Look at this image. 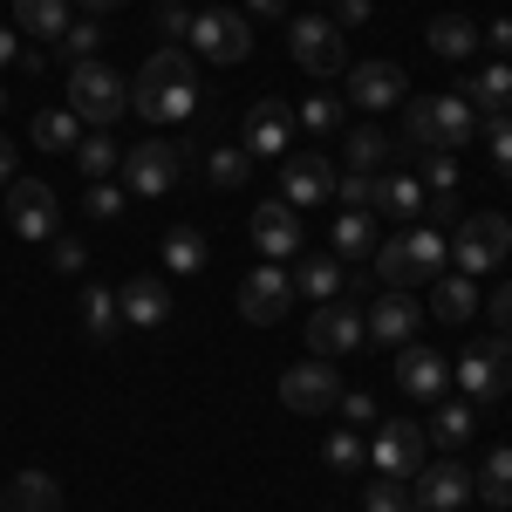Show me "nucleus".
Returning a JSON list of instances; mask_svg holds the SVG:
<instances>
[{"mask_svg": "<svg viewBox=\"0 0 512 512\" xmlns=\"http://www.w3.org/2000/svg\"><path fill=\"white\" fill-rule=\"evenodd\" d=\"M301 123L321 130V137H328V130H342V96H301Z\"/></svg>", "mask_w": 512, "mask_h": 512, "instance_id": "44", "label": "nucleus"}, {"mask_svg": "<svg viewBox=\"0 0 512 512\" xmlns=\"http://www.w3.org/2000/svg\"><path fill=\"white\" fill-rule=\"evenodd\" d=\"M117 308H123V321H130V328H164L171 294H164L158 274H130V280H123V294H117Z\"/></svg>", "mask_w": 512, "mask_h": 512, "instance_id": "21", "label": "nucleus"}, {"mask_svg": "<svg viewBox=\"0 0 512 512\" xmlns=\"http://www.w3.org/2000/svg\"><path fill=\"white\" fill-rule=\"evenodd\" d=\"M205 260H212V246H205L198 226H171L164 233V274H198Z\"/></svg>", "mask_w": 512, "mask_h": 512, "instance_id": "27", "label": "nucleus"}, {"mask_svg": "<svg viewBox=\"0 0 512 512\" xmlns=\"http://www.w3.org/2000/svg\"><path fill=\"white\" fill-rule=\"evenodd\" d=\"M485 144H492V171H499V178H512V117H492Z\"/></svg>", "mask_w": 512, "mask_h": 512, "instance_id": "46", "label": "nucleus"}, {"mask_svg": "<svg viewBox=\"0 0 512 512\" xmlns=\"http://www.w3.org/2000/svg\"><path fill=\"white\" fill-rule=\"evenodd\" d=\"M48 246H55V274H82V267H89V253H82V239L55 233V239H48Z\"/></svg>", "mask_w": 512, "mask_h": 512, "instance_id": "48", "label": "nucleus"}, {"mask_svg": "<svg viewBox=\"0 0 512 512\" xmlns=\"http://www.w3.org/2000/svg\"><path fill=\"white\" fill-rule=\"evenodd\" d=\"M376 178H383V171H342V178H335L342 212H376Z\"/></svg>", "mask_w": 512, "mask_h": 512, "instance_id": "38", "label": "nucleus"}, {"mask_svg": "<svg viewBox=\"0 0 512 512\" xmlns=\"http://www.w3.org/2000/svg\"><path fill=\"white\" fill-rule=\"evenodd\" d=\"M96 21H69V35L55 41V48H62V55H69V69H76V62H96Z\"/></svg>", "mask_w": 512, "mask_h": 512, "instance_id": "45", "label": "nucleus"}, {"mask_svg": "<svg viewBox=\"0 0 512 512\" xmlns=\"http://www.w3.org/2000/svg\"><path fill=\"white\" fill-rule=\"evenodd\" d=\"M82 212H89V219H117V212H123V192L96 178V185H89V198H82Z\"/></svg>", "mask_w": 512, "mask_h": 512, "instance_id": "47", "label": "nucleus"}, {"mask_svg": "<svg viewBox=\"0 0 512 512\" xmlns=\"http://www.w3.org/2000/svg\"><path fill=\"white\" fill-rule=\"evenodd\" d=\"M287 41H294V62H301L308 76H342V69H349L342 28H335L328 14H301V21H287Z\"/></svg>", "mask_w": 512, "mask_h": 512, "instance_id": "6", "label": "nucleus"}, {"mask_svg": "<svg viewBox=\"0 0 512 512\" xmlns=\"http://www.w3.org/2000/svg\"><path fill=\"white\" fill-rule=\"evenodd\" d=\"M287 137H294V110L280 96L246 103V117H239V151L246 158H274V151H287Z\"/></svg>", "mask_w": 512, "mask_h": 512, "instance_id": "15", "label": "nucleus"}, {"mask_svg": "<svg viewBox=\"0 0 512 512\" xmlns=\"http://www.w3.org/2000/svg\"><path fill=\"white\" fill-rule=\"evenodd\" d=\"M431 48L444 55V62H465L478 48V21H465V14H437L431 21Z\"/></svg>", "mask_w": 512, "mask_h": 512, "instance_id": "30", "label": "nucleus"}, {"mask_svg": "<svg viewBox=\"0 0 512 512\" xmlns=\"http://www.w3.org/2000/svg\"><path fill=\"white\" fill-rule=\"evenodd\" d=\"M458 96H465L472 110H492V117H499V110L512 103V69H506V62H492V69H478V76L458 82Z\"/></svg>", "mask_w": 512, "mask_h": 512, "instance_id": "24", "label": "nucleus"}, {"mask_svg": "<svg viewBox=\"0 0 512 512\" xmlns=\"http://www.w3.org/2000/svg\"><path fill=\"white\" fill-rule=\"evenodd\" d=\"M280 403L294 410V417H328L335 403H342V376L328 369V362H294L287 376H280Z\"/></svg>", "mask_w": 512, "mask_h": 512, "instance_id": "7", "label": "nucleus"}, {"mask_svg": "<svg viewBox=\"0 0 512 512\" xmlns=\"http://www.w3.org/2000/svg\"><path fill=\"white\" fill-rule=\"evenodd\" d=\"M69 7H76V0H14V28L35 35V41H62L69 21H76Z\"/></svg>", "mask_w": 512, "mask_h": 512, "instance_id": "23", "label": "nucleus"}, {"mask_svg": "<svg viewBox=\"0 0 512 512\" xmlns=\"http://www.w3.org/2000/svg\"><path fill=\"white\" fill-rule=\"evenodd\" d=\"M349 171H383V158H390V137L376 130V123H362V130H349Z\"/></svg>", "mask_w": 512, "mask_h": 512, "instance_id": "35", "label": "nucleus"}, {"mask_svg": "<svg viewBox=\"0 0 512 512\" xmlns=\"http://www.w3.org/2000/svg\"><path fill=\"white\" fill-rule=\"evenodd\" d=\"M7 62H14V35L0 28V69H7Z\"/></svg>", "mask_w": 512, "mask_h": 512, "instance_id": "56", "label": "nucleus"}, {"mask_svg": "<svg viewBox=\"0 0 512 512\" xmlns=\"http://www.w3.org/2000/svg\"><path fill=\"white\" fill-rule=\"evenodd\" d=\"M472 492L478 485H472V472H465L458 458H437V465H417V472H410V499H417L424 512H458Z\"/></svg>", "mask_w": 512, "mask_h": 512, "instance_id": "14", "label": "nucleus"}, {"mask_svg": "<svg viewBox=\"0 0 512 512\" xmlns=\"http://www.w3.org/2000/svg\"><path fill=\"white\" fill-rule=\"evenodd\" d=\"M369 465L383 478H410L424 465V424H410V417H383V431L369 444Z\"/></svg>", "mask_w": 512, "mask_h": 512, "instance_id": "16", "label": "nucleus"}, {"mask_svg": "<svg viewBox=\"0 0 512 512\" xmlns=\"http://www.w3.org/2000/svg\"><path fill=\"white\" fill-rule=\"evenodd\" d=\"M362 512H410V478H369L362 485Z\"/></svg>", "mask_w": 512, "mask_h": 512, "instance_id": "37", "label": "nucleus"}, {"mask_svg": "<svg viewBox=\"0 0 512 512\" xmlns=\"http://www.w3.org/2000/svg\"><path fill=\"white\" fill-rule=\"evenodd\" d=\"M335 164H328V151H294V158L280 164V198L301 212V205H328L335 198Z\"/></svg>", "mask_w": 512, "mask_h": 512, "instance_id": "13", "label": "nucleus"}, {"mask_svg": "<svg viewBox=\"0 0 512 512\" xmlns=\"http://www.w3.org/2000/svg\"><path fill=\"white\" fill-rule=\"evenodd\" d=\"M417 178H424L431 198H451L458 192V158H451V151H424V171H417Z\"/></svg>", "mask_w": 512, "mask_h": 512, "instance_id": "40", "label": "nucleus"}, {"mask_svg": "<svg viewBox=\"0 0 512 512\" xmlns=\"http://www.w3.org/2000/svg\"><path fill=\"white\" fill-rule=\"evenodd\" d=\"M123 178H130V192L164 198L178 178H185V151H178V144H164V137H151V144H130V151H123Z\"/></svg>", "mask_w": 512, "mask_h": 512, "instance_id": "9", "label": "nucleus"}, {"mask_svg": "<svg viewBox=\"0 0 512 512\" xmlns=\"http://www.w3.org/2000/svg\"><path fill=\"white\" fill-rule=\"evenodd\" d=\"M492 328H499V335H512V280H499V287H492Z\"/></svg>", "mask_w": 512, "mask_h": 512, "instance_id": "51", "label": "nucleus"}, {"mask_svg": "<svg viewBox=\"0 0 512 512\" xmlns=\"http://www.w3.org/2000/svg\"><path fill=\"white\" fill-rule=\"evenodd\" d=\"M444 260H451V239L431 233V226H410V233L383 239V246L369 253L376 280H383V287H396V294H410L417 280H437V274H444Z\"/></svg>", "mask_w": 512, "mask_h": 512, "instance_id": "2", "label": "nucleus"}, {"mask_svg": "<svg viewBox=\"0 0 512 512\" xmlns=\"http://www.w3.org/2000/svg\"><path fill=\"white\" fill-rule=\"evenodd\" d=\"M158 7H164V0H158Z\"/></svg>", "mask_w": 512, "mask_h": 512, "instance_id": "61", "label": "nucleus"}, {"mask_svg": "<svg viewBox=\"0 0 512 512\" xmlns=\"http://www.w3.org/2000/svg\"><path fill=\"white\" fill-rule=\"evenodd\" d=\"M0 103H7V96H0Z\"/></svg>", "mask_w": 512, "mask_h": 512, "instance_id": "60", "label": "nucleus"}, {"mask_svg": "<svg viewBox=\"0 0 512 512\" xmlns=\"http://www.w3.org/2000/svg\"><path fill=\"white\" fill-rule=\"evenodd\" d=\"M0 512H14V506H0Z\"/></svg>", "mask_w": 512, "mask_h": 512, "instance_id": "59", "label": "nucleus"}, {"mask_svg": "<svg viewBox=\"0 0 512 512\" xmlns=\"http://www.w3.org/2000/svg\"><path fill=\"white\" fill-rule=\"evenodd\" d=\"M205 55V62H246L253 55V28H246V14H226V7H205L192 14V35H185Z\"/></svg>", "mask_w": 512, "mask_h": 512, "instance_id": "10", "label": "nucleus"}, {"mask_svg": "<svg viewBox=\"0 0 512 512\" xmlns=\"http://www.w3.org/2000/svg\"><path fill=\"white\" fill-rule=\"evenodd\" d=\"M246 14H274V21H280V14H287V0H246Z\"/></svg>", "mask_w": 512, "mask_h": 512, "instance_id": "55", "label": "nucleus"}, {"mask_svg": "<svg viewBox=\"0 0 512 512\" xmlns=\"http://www.w3.org/2000/svg\"><path fill=\"white\" fill-rule=\"evenodd\" d=\"M478 355H485V369H492V390L506 396L512 390V335L492 328V342H478Z\"/></svg>", "mask_w": 512, "mask_h": 512, "instance_id": "41", "label": "nucleus"}, {"mask_svg": "<svg viewBox=\"0 0 512 512\" xmlns=\"http://www.w3.org/2000/svg\"><path fill=\"white\" fill-rule=\"evenodd\" d=\"M205 7H219V0H205Z\"/></svg>", "mask_w": 512, "mask_h": 512, "instance_id": "58", "label": "nucleus"}, {"mask_svg": "<svg viewBox=\"0 0 512 512\" xmlns=\"http://www.w3.org/2000/svg\"><path fill=\"white\" fill-rule=\"evenodd\" d=\"M506 253H512V219H499V212H472V219L458 226V239H451V267L465 280L492 274Z\"/></svg>", "mask_w": 512, "mask_h": 512, "instance_id": "5", "label": "nucleus"}, {"mask_svg": "<svg viewBox=\"0 0 512 512\" xmlns=\"http://www.w3.org/2000/svg\"><path fill=\"white\" fill-rule=\"evenodd\" d=\"M82 14H103V7H123V0H76Z\"/></svg>", "mask_w": 512, "mask_h": 512, "instance_id": "57", "label": "nucleus"}, {"mask_svg": "<svg viewBox=\"0 0 512 512\" xmlns=\"http://www.w3.org/2000/svg\"><path fill=\"white\" fill-rule=\"evenodd\" d=\"M294 294H308V301H335L342 294V260H301V274H294Z\"/></svg>", "mask_w": 512, "mask_h": 512, "instance_id": "32", "label": "nucleus"}, {"mask_svg": "<svg viewBox=\"0 0 512 512\" xmlns=\"http://www.w3.org/2000/svg\"><path fill=\"white\" fill-rule=\"evenodd\" d=\"M117 328H123L117 294L110 287H82V335L89 342H117Z\"/></svg>", "mask_w": 512, "mask_h": 512, "instance_id": "26", "label": "nucleus"}, {"mask_svg": "<svg viewBox=\"0 0 512 512\" xmlns=\"http://www.w3.org/2000/svg\"><path fill=\"white\" fill-rule=\"evenodd\" d=\"M403 130H410L417 151H465L478 137V117L458 89H444V96H410L403 103Z\"/></svg>", "mask_w": 512, "mask_h": 512, "instance_id": "3", "label": "nucleus"}, {"mask_svg": "<svg viewBox=\"0 0 512 512\" xmlns=\"http://www.w3.org/2000/svg\"><path fill=\"white\" fill-rule=\"evenodd\" d=\"M472 403H437V444H465L472 437Z\"/></svg>", "mask_w": 512, "mask_h": 512, "instance_id": "42", "label": "nucleus"}, {"mask_svg": "<svg viewBox=\"0 0 512 512\" xmlns=\"http://www.w3.org/2000/svg\"><path fill=\"white\" fill-rule=\"evenodd\" d=\"M396 390L431 403V396L451 390V362H444L437 349H424V342H403V355H396Z\"/></svg>", "mask_w": 512, "mask_h": 512, "instance_id": "18", "label": "nucleus"}, {"mask_svg": "<svg viewBox=\"0 0 512 512\" xmlns=\"http://www.w3.org/2000/svg\"><path fill=\"white\" fill-rule=\"evenodd\" d=\"M158 35H171V41H185V35H192V14H185L178 0H164V7H158Z\"/></svg>", "mask_w": 512, "mask_h": 512, "instance_id": "50", "label": "nucleus"}, {"mask_svg": "<svg viewBox=\"0 0 512 512\" xmlns=\"http://www.w3.org/2000/svg\"><path fill=\"white\" fill-rule=\"evenodd\" d=\"M369 21V0H335V28H362Z\"/></svg>", "mask_w": 512, "mask_h": 512, "instance_id": "52", "label": "nucleus"}, {"mask_svg": "<svg viewBox=\"0 0 512 512\" xmlns=\"http://www.w3.org/2000/svg\"><path fill=\"white\" fill-rule=\"evenodd\" d=\"M478 41H485L492 55H506V48H512V21H492V35H478Z\"/></svg>", "mask_w": 512, "mask_h": 512, "instance_id": "53", "label": "nucleus"}, {"mask_svg": "<svg viewBox=\"0 0 512 512\" xmlns=\"http://www.w3.org/2000/svg\"><path fill=\"white\" fill-rule=\"evenodd\" d=\"M246 233L260 246V260H294V253H301V212H294L287 198H280V205H253Z\"/></svg>", "mask_w": 512, "mask_h": 512, "instance_id": "17", "label": "nucleus"}, {"mask_svg": "<svg viewBox=\"0 0 512 512\" xmlns=\"http://www.w3.org/2000/svg\"><path fill=\"white\" fill-rule=\"evenodd\" d=\"M362 328L383 342V349H403V342H417V328H424V308L410 301V294H396V287H383V301L362 315Z\"/></svg>", "mask_w": 512, "mask_h": 512, "instance_id": "19", "label": "nucleus"}, {"mask_svg": "<svg viewBox=\"0 0 512 512\" xmlns=\"http://www.w3.org/2000/svg\"><path fill=\"white\" fill-rule=\"evenodd\" d=\"M130 110L144 123H185L198 110V62L185 48H158L130 82Z\"/></svg>", "mask_w": 512, "mask_h": 512, "instance_id": "1", "label": "nucleus"}, {"mask_svg": "<svg viewBox=\"0 0 512 512\" xmlns=\"http://www.w3.org/2000/svg\"><path fill=\"white\" fill-rule=\"evenodd\" d=\"M205 178H212L219 192H239V185L253 178V158L233 151V144H219V151H205Z\"/></svg>", "mask_w": 512, "mask_h": 512, "instance_id": "33", "label": "nucleus"}, {"mask_svg": "<svg viewBox=\"0 0 512 512\" xmlns=\"http://www.w3.org/2000/svg\"><path fill=\"white\" fill-rule=\"evenodd\" d=\"M451 376L465 383V403H485V396H499V390H492V369H485V355H478V349L465 355V362H458Z\"/></svg>", "mask_w": 512, "mask_h": 512, "instance_id": "43", "label": "nucleus"}, {"mask_svg": "<svg viewBox=\"0 0 512 512\" xmlns=\"http://www.w3.org/2000/svg\"><path fill=\"white\" fill-rule=\"evenodd\" d=\"M328 246H335L342 260H369V253H376V219H369V212H342L335 233H328Z\"/></svg>", "mask_w": 512, "mask_h": 512, "instance_id": "29", "label": "nucleus"}, {"mask_svg": "<svg viewBox=\"0 0 512 512\" xmlns=\"http://www.w3.org/2000/svg\"><path fill=\"white\" fill-rule=\"evenodd\" d=\"M7 226L21 239H55L62 233V205H55V192L41 178H14L7 185Z\"/></svg>", "mask_w": 512, "mask_h": 512, "instance_id": "11", "label": "nucleus"}, {"mask_svg": "<svg viewBox=\"0 0 512 512\" xmlns=\"http://www.w3.org/2000/svg\"><path fill=\"white\" fill-rule=\"evenodd\" d=\"M478 499H492V506H512V444H492L485 451V465L472 472Z\"/></svg>", "mask_w": 512, "mask_h": 512, "instance_id": "28", "label": "nucleus"}, {"mask_svg": "<svg viewBox=\"0 0 512 512\" xmlns=\"http://www.w3.org/2000/svg\"><path fill=\"white\" fill-rule=\"evenodd\" d=\"M110 164H123V151L110 144V130H96V137H82L76 144V171L96 185V178H110Z\"/></svg>", "mask_w": 512, "mask_h": 512, "instance_id": "36", "label": "nucleus"}, {"mask_svg": "<svg viewBox=\"0 0 512 512\" xmlns=\"http://www.w3.org/2000/svg\"><path fill=\"white\" fill-rule=\"evenodd\" d=\"M287 308H294V280L280 274V260H267V267H253V274L239 280V315L253 321V328H274Z\"/></svg>", "mask_w": 512, "mask_h": 512, "instance_id": "12", "label": "nucleus"}, {"mask_svg": "<svg viewBox=\"0 0 512 512\" xmlns=\"http://www.w3.org/2000/svg\"><path fill=\"white\" fill-rule=\"evenodd\" d=\"M362 308L355 301H315V315H308V349L321 355V362H335V355H349V349H362Z\"/></svg>", "mask_w": 512, "mask_h": 512, "instance_id": "8", "label": "nucleus"}, {"mask_svg": "<svg viewBox=\"0 0 512 512\" xmlns=\"http://www.w3.org/2000/svg\"><path fill=\"white\" fill-rule=\"evenodd\" d=\"M7 506L14 512H62V492H55L48 472H21L14 485H7Z\"/></svg>", "mask_w": 512, "mask_h": 512, "instance_id": "31", "label": "nucleus"}, {"mask_svg": "<svg viewBox=\"0 0 512 512\" xmlns=\"http://www.w3.org/2000/svg\"><path fill=\"white\" fill-rule=\"evenodd\" d=\"M335 410H342L349 424H376V396H369V390H342V403H335Z\"/></svg>", "mask_w": 512, "mask_h": 512, "instance_id": "49", "label": "nucleus"}, {"mask_svg": "<svg viewBox=\"0 0 512 512\" xmlns=\"http://www.w3.org/2000/svg\"><path fill=\"white\" fill-rule=\"evenodd\" d=\"M0 185H14V144H7V130H0Z\"/></svg>", "mask_w": 512, "mask_h": 512, "instance_id": "54", "label": "nucleus"}, {"mask_svg": "<svg viewBox=\"0 0 512 512\" xmlns=\"http://www.w3.org/2000/svg\"><path fill=\"white\" fill-rule=\"evenodd\" d=\"M76 130H82L76 110H41V117H35V144H41V151H76V144H82Z\"/></svg>", "mask_w": 512, "mask_h": 512, "instance_id": "34", "label": "nucleus"}, {"mask_svg": "<svg viewBox=\"0 0 512 512\" xmlns=\"http://www.w3.org/2000/svg\"><path fill=\"white\" fill-rule=\"evenodd\" d=\"M376 205H383L390 219H403V226H417V219L431 212V192H424V178H410V171H383V178H376Z\"/></svg>", "mask_w": 512, "mask_h": 512, "instance_id": "22", "label": "nucleus"}, {"mask_svg": "<svg viewBox=\"0 0 512 512\" xmlns=\"http://www.w3.org/2000/svg\"><path fill=\"white\" fill-rule=\"evenodd\" d=\"M431 315L437 321H472L478 315V287L465 274H437L431 280Z\"/></svg>", "mask_w": 512, "mask_h": 512, "instance_id": "25", "label": "nucleus"}, {"mask_svg": "<svg viewBox=\"0 0 512 512\" xmlns=\"http://www.w3.org/2000/svg\"><path fill=\"white\" fill-rule=\"evenodd\" d=\"M321 458H328V472H362V465H369V444H362L355 431H335L328 444H321Z\"/></svg>", "mask_w": 512, "mask_h": 512, "instance_id": "39", "label": "nucleus"}, {"mask_svg": "<svg viewBox=\"0 0 512 512\" xmlns=\"http://www.w3.org/2000/svg\"><path fill=\"white\" fill-rule=\"evenodd\" d=\"M69 110L82 123H96V130H110V123L130 110V82L110 69V62H76L69 69Z\"/></svg>", "mask_w": 512, "mask_h": 512, "instance_id": "4", "label": "nucleus"}, {"mask_svg": "<svg viewBox=\"0 0 512 512\" xmlns=\"http://www.w3.org/2000/svg\"><path fill=\"white\" fill-rule=\"evenodd\" d=\"M349 103H362V110L403 103V69H396V62H355L349 69Z\"/></svg>", "mask_w": 512, "mask_h": 512, "instance_id": "20", "label": "nucleus"}]
</instances>
